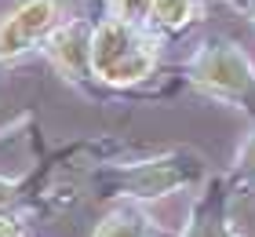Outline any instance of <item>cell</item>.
Masks as SVG:
<instances>
[{"mask_svg": "<svg viewBox=\"0 0 255 237\" xmlns=\"http://www.w3.org/2000/svg\"><path fill=\"white\" fill-rule=\"evenodd\" d=\"M153 15L168 26H179L190 18V0H153Z\"/></svg>", "mask_w": 255, "mask_h": 237, "instance_id": "cell-6", "label": "cell"}, {"mask_svg": "<svg viewBox=\"0 0 255 237\" xmlns=\"http://www.w3.org/2000/svg\"><path fill=\"white\" fill-rule=\"evenodd\" d=\"M245 168H248V172H255V142H252L248 153H245Z\"/></svg>", "mask_w": 255, "mask_h": 237, "instance_id": "cell-11", "label": "cell"}, {"mask_svg": "<svg viewBox=\"0 0 255 237\" xmlns=\"http://www.w3.org/2000/svg\"><path fill=\"white\" fill-rule=\"evenodd\" d=\"M55 55H59V62L69 69V73H80L84 69V58H91V47H88V29L84 26H69L66 33L55 37Z\"/></svg>", "mask_w": 255, "mask_h": 237, "instance_id": "cell-5", "label": "cell"}, {"mask_svg": "<svg viewBox=\"0 0 255 237\" xmlns=\"http://www.w3.org/2000/svg\"><path fill=\"white\" fill-rule=\"evenodd\" d=\"M55 18V4L51 0H29L18 15H11L4 26H0V58L18 55L26 44H33L44 29L51 26Z\"/></svg>", "mask_w": 255, "mask_h": 237, "instance_id": "cell-2", "label": "cell"}, {"mask_svg": "<svg viewBox=\"0 0 255 237\" xmlns=\"http://www.w3.org/2000/svg\"><path fill=\"white\" fill-rule=\"evenodd\" d=\"M95 237H142V227L135 219H110L102 223V230Z\"/></svg>", "mask_w": 255, "mask_h": 237, "instance_id": "cell-7", "label": "cell"}, {"mask_svg": "<svg viewBox=\"0 0 255 237\" xmlns=\"http://www.w3.org/2000/svg\"><path fill=\"white\" fill-rule=\"evenodd\" d=\"M193 237H226V230H223V223L212 216V219H201V223H197Z\"/></svg>", "mask_w": 255, "mask_h": 237, "instance_id": "cell-8", "label": "cell"}, {"mask_svg": "<svg viewBox=\"0 0 255 237\" xmlns=\"http://www.w3.org/2000/svg\"><path fill=\"white\" fill-rule=\"evenodd\" d=\"M0 237H18V234H15V223L4 219V216H0Z\"/></svg>", "mask_w": 255, "mask_h": 237, "instance_id": "cell-10", "label": "cell"}, {"mask_svg": "<svg viewBox=\"0 0 255 237\" xmlns=\"http://www.w3.org/2000/svg\"><path fill=\"white\" fill-rule=\"evenodd\" d=\"M153 11V0H124V11L128 15H142V11Z\"/></svg>", "mask_w": 255, "mask_h": 237, "instance_id": "cell-9", "label": "cell"}, {"mask_svg": "<svg viewBox=\"0 0 255 237\" xmlns=\"http://www.w3.org/2000/svg\"><path fill=\"white\" fill-rule=\"evenodd\" d=\"M91 66H95L106 80L128 84V80H138V77L149 73L153 55H149L146 47L121 26V22H110V26H102L95 33V44H91Z\"/></svg>", "mask_w": 255, "mask_h": 237, "instance_id": "cell-1", "label": "cell"}, {"mask_svg": "<svg viewBox=\"0 0 255 237\" xmlns=\"http://www.w3.org/2000/svg\"><path fill=\"white\" fill-rule=\"evenodd\" d=\"M197 77H201L204 84H212V88H223V91H252L255 88L248 62L234 47H212V51L197 62Z\"/></svg>", "mask_w": 255, "mask_h": 237, "instance_id": "cell-3", "label": "cell"}, {"mask_svg": "<svg viewBox=\"0 0 255 237\" xmlns=\"http://www.w3.org/2000/svg\"><path fill=\"white\" fill-rule=\"evenodd\" d=\"M182 179H186V168H179L175 161L142 164V168H135V172L121 175V183H124V186H131L135 194H146V197H153V194H164V190L179 186Z\"/></svg>", "mask_w": 255, "mask_h": 237, "instance_id": "cell-4", "label": "cell"}, {"mask_svg": "<svg viewBox=\"0 0 255 237\" xmlns=\"http://www.w3.org/2000/svg\"><path fill=\"white\" fill-rule=\"evenodd\" d=\"M0 197H4V186H0Z\"/></svg>", "mask_w": 255, "mask_h": 237, "instance_id": "cell-12", "label": "cell"}]
</instances>
